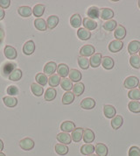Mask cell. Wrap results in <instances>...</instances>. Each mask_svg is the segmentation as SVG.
Segmentation results:
<instances>
[{
	"mask_svg": "<svg viewBox=\"0 0 140 156\" xmlns=\"http://www.w3.org/2000/svg\"><path fill=\"white\" fill-rule=\"evenodd\" d=\"M35 80H36L38 84L41 86H45L48 82V78L47 77V76L45 74H43V73L37 74V76H35Z\"/></svg>",
	"mask_w": 140,
	"mask_h": 156,
	"instance_id": "obj_43",
	"label": "cell"
},
{
	"mask_svg": "<svg viewBox=\"0 0 140 156\" xmlns=\"http://www.w3.org/2000/svg\"><path fill=\"white\" fill-rule=\"evenodd\" d=\"M3 148H4V142L2 140H0V152L3 150Z\"/></svg>",
	"mask_w": 140,
	"mask_h": 156,
	"instance_id": "obj_53",
	"label": "cell"
},
{
	"mask_svg": "<svg viewBox=\"0 0 140 156\" xmlns=\"http://www.w3.org/2000/svg\"><path fill=\"white\" fill-rule=\"evenodd\" d=\"M128 97L130 99L133 100V101H138L140 100V90L138 89L131 90L128 93Z\"/></svg>",
	"mask_w": 140,
	"mask_h": 156,
	"instance_id": "obj_45",
	"label": "cell"
},
{
	"mask_svg": "<svg viewBox=\"0 0 140 156\" xmlns=\"http://www.w3.org/2000/svg\"><path fill=\"white\" fill-rule=\"evenodd\" d=\"M95 106H96V101L90 98H84L81 103V107L84 110H91Z\"/></svg>",
	"mask_w": 140,
	"mask_h": 156,
	"instance_id": "obj_19",
	"label": "cell"
},
{
	"mask_svg": "<svg viewBox=\"0 0 140 156\" xmlns=\"http://www.w3.org/2000/svg\"><path fill=\"white\" fill-rule=\"evenodd\" d=\"M18 12L21 17L28 18L33 13V9H31V7L29 6H20L18 9Z\"/></svg>",
	"mask_w": 140,
	"mask_h": 156,
	"instance_id": "obj_36",
	"label": "cell"
},
{
	"mask_svg": "<svg viewBox=\"0 0 140 156\" xmlns=\"http://www.w3.org/2000/svg\"><path fill=\"white\" fill-rule=\"evenodd\" d=\"M45 12V6L43 5H36L33 9V13L35 17H41Z\"/></svg>",
	"mask_w": 140,
	"mask_h": 156,
	"instance_id": "obj_46",
	"label": "cell"
},
{
	"mask_svg": "<svg viewBox=\"0 0 140 156\" xmlns=\"http://www.w3.org/2000/svg\"><path fill=\"white\" fill-rule=\"evenodd\" d=\"M139 84V79L136 76H129L125 79L124 85L126 89H130V90H133L136 89V87H138Z\"/></svg>",
	"mask_w": 140,
	"mask_h": 156,
	"instance_id": "obj_1",
	"label": "cell"
},
{
	"mask_svg": "<svg viewBox=\"0 0 140 156\" xmlns=\"http://www.w3.org/2000/svg\"><path fill=\"white\" fill-rule=\"evenodd\" d=\"M95 48L91 45H85L81 49H80V55L81 56L89 57L92 56L95 54Z\"/></svg>",
	"mask_w": 140,
	"mask_h": 156,
	"instance_id": "obj_4",
	"label": "cell"
},
{
	"mask_svg": "<svg viewBox=\"0 0 140 156\" xmlns=\"http://www.w3.org/2000/svg\"><path fill=\"white\" fill-rule=\"evenodd\" d=\"M128 108L133 113H139L140 103L138 101H131L128 105Z\"/></svg>",
	"mask_w": 140,
	"mask_h": 156,
	"instance_id": "obj_41",
	"label": "cell"
},
{
	"mask_svg": "<svg viewBox=\"0 0 140 156\" xmlns=\"http://www.w3.org/2000/svg\"><path fill=\"white\" fill-rule=\"evenodd\" d=\"M69 79L71 82H75V83H80V81L82 80V73L77 69H71L69 70V74H68Z\"/></svg>",
	"mask_w": 140,
	"mask_h": 156,
	"instance_id": "obj_23",
	"label": "cell"
},
{
	"mask_svg": "<svg viewBox=\"0 0 140 156\" xmlns=\"http://www.w3.org/2000/svg\"><path fill=\"white\" fill-rule=\"evenodd\" d=\"M68 147L67 145L63 144H56L55 145V152L59 155H66L68 153Z\"/></svg>",
	"mask_w": 140,
	"mask_h": 156,
	"instance_id": "obj_39",
	"label": "cell"
},
{
	"mask_svg": "<svg viewBox=\"0 0 140 156\" xmlns=\"http://www.w3.org/2000/svg\"><path fill=\"white\" fill-rule=\"evenodd\" d=\"M61 88H62L64 90H66V91H70L72 89H73V83L71 82V80H70L69 78H62L61 80Z\"/></svg>",
	"mask_w": 140,
	"mask_h": 156,
	"instance_id": "obj_34",
	"label": "cell"
},
{
	"mask_svg": "<svg viewBox=\"0 0 140 156\" xmlns=\"http://www.w3.org/2000/svg\"><path fill=\"white\" fill-rule=\"evenodd\" d=\"M114 36L117 41H122L125 38L126 29L122 25H117V27L114 30Z\"/></svg>",
	"mask_w": 140,
	"mask_h": 156,
	"instance_id": "obj_3",
	"label": "cell"
},
{
	"mask_svg": "<svg viewBox=\"0 0 140 156\" xmlns=\"http://www.w3.org/2000/svg\"><path fill=\"white\" fill-rule=\"evenodd\" d=\"M75 129V125L72 121H64L61 125V130L63 133H72Z\"/></svg>",
	"mask_w": 140,
	"mask_h": 156,
	"instance_id": "obj_13",
	"label": "cell"
},
{
	"mask_svg": "<svg viewBox=\"0 0 140 156\" xmlns=\"http://www.w3.org/2000/svg\"><path fill=\"white\" fill-rule=\"evenodd\" d=\"M31 90H32V92L33 94L36 96V97H40L43 95L44 93V89L41 85L38 84L37 83H32L31 85Z\"/></svg>",
	"mask_w": 140,
	"mask_h": 156,
	"instance_id": "obj_35",
	"label": "cell"
},
{
	"mask_svg": "<svg viewBox=\"0 0 140 156\" xmlns=\"http://www.w3.org/2000/svg\"><path fill=\"white\" fill-rule=\"evenodd\" d=\"M138 7H139V9H140V0L138 1Z\"/></svg>",
	"mask_w": 140,
	"mask_h": 156,
	"instance_id": "obj_55",
	"label": "cell"
},
{
	"mask_svg": "<svg viewBox=\"0 0 140 156\" xmlns=\"http://www.w3.org/2000/svg\"><path fill=\"white\" fill-rule=\"evenodd\" d=\"M102 65H103V67L105 69L110 70V69H112L114 68L115 62H114V60L112 59L111 57L104 56L103 57V59H102Z\"/></svg>",
	"mask_w": 140,
	"mask_h": 156,
	"instance_id": "obj_22",
	"label": "cell"
},
{
	"mask_svg": "<svg viewBox=\"0 0 140 156\" xmlns=\"http://www.w3.org/2000/svg\"><path fill=\"white\" fill-rule=\"evenodd\" d=\"M130 63L134 69H139L140 68V57L138 55H131L130 58Z\"/></svg>",
	"mask_w": 140,
	"mask_h": 156,
	"instance_id": "obj_47",
	"label": "cell"
},
{
	"mask_svg": "<svg viewBox=\"0 0 140 156\" xmlns=\"http://www.w3.org/2000/svg\"><path fill=\"white\" fill-rule=\"evenodd\" d=\"M103 113L107 119H113L117 115L116 108L110 105H106L103 107Z\"/></svg>",
	"mask_w": 140,
	"mask_h": 156,
	"instance_id": "obj_17",
	"label": "cell"
},
{
	"mask_svg": "<svg viewBox=\"0 0 140 156\" xmlns=\"http://www.w3.org/2000/svg\"><path fill=\"white\" fill-rule=\"evenodd\" d=\"M14 69H16V64L13 62H7L3 66V75L5 76H9Z\"/></svg>",
	"mask_w": 140,
	"mask_h": 156,
	"instance_id": "obj_27",
	"label": "cell"
},
{
	"mask_svg": "<svg viewBox=\"0 0 140 156\" xmlns=\"http://www.w3.org/2000/svg\"><path fill=\"white\" fill-rule=\"evenodd\" d=\"M11 5L10 0H0V6L2 9H7Z\"/></svg>",
	"mask_w": 140,
	"mask_h": 156,
	"instance_id": "obj_50",
	"label": "cell"
},
{
	"mask_svg": "<svg viewBox=\"0 0 140 156\" xmlns=\"http://www.w3.org/2000/svg\"><path fill=\"white\" fill-rule=\"evenodd\" d=\"M4 54H5V56L9 60H14L18 55L17 50L12 46H6L4 49Z\"/></svg>",
	"mask_w": 140,
	"mask_h": 156,
	"instance_id": "obj_10",
	"label": "cell"
},
{
	"mask_svg": "<svg viewBox=\"0 0 140 156\" xmlns=\"http://www.w3.org/2000/svg\"><path fill=\"white\" fill-rule=\"evenodd\" d=\"M61 77L57 75V74H54L52 76H50V77L48 78V83L51 88L54 87H57L61 83Z\"/></svg>",
	"mask_w": 140,
	"mask_h": 156,
	"instance_id": "obj_38",
	"label": "cell"
},
{
	"mask_svg": "<svg viewBox=\"0 0 140 156\" xmlns=\"http://www.w3.org/2000/svg\"><path fill=\"white\" fill-rule=\"evenodd\" d=\"M35 44L33 41H28L23 46V53L26 55H31L34 53Z\"/></svg>",
	"mask_w": 140,
	"mask_h": 156,
	"instance_id": "obj_9",
	"label": "cell"
},
{
	"mask_svg": "<svg viewBox=\"0 0 140 156\" xmlns=\"http://www.w3.org/2000/svg\"><path fill=\"white\" fill-rule=\"evenodd\" d=\"M34 141L30 138H25L19 141V147L25 151H30L34 147Z\"/></svg>",
	"mask_w": 140,
	"mask_h": 156,
	"instance_id": "obj_2",
	"label": "cell"
},
{
	"mask_svg": "<svg viewBox=\"0 0 140 156\" xmlns=\"http://www.w3.org/2000/svg\"><path fill=\"white\" fill-rule=\"evenodd\" d=\"M82 140L86 144H89L95 140V133L94 132L89 129V128H86L83 129V136H82Z\"/></svg>",
	"mask_w": 140,
	"mask_h": 156,
	"instance_id": "obj_7",
	"label": "cell"
},
{
	"mask_svg": "<svg viewBox=\"0 0 140 156\" xmlns=\"http://www.w3.org/2000/svg\"><path fill=\"white\" fill-rule=\"evenodd\" d=\"M138 88H139L138 90H140V83H139V84H138Z\"/></svg>",
	"mask_w": 140,
	"mask_h": 156,
	"instance_id": "obj_57",
	"label": "cell"
},
{
	"mask_svg": "<svg viewBox=\"0 0 140 156\" xmlns=\"http://www.w3.org/2000/svg\"><path fill=\"white\" fill-rule=\"evenodd\" d=\"M117 27V23L116 20H110L106 21L104 24H103V29L106 30V31H108V32L114 31Z\"/></svg>",
	"mask_w": 140,
	"mask_h": 156,
	"instance_id": "obj_40",
	"label": "cell"
},
{
	"mask_svg": "<svg viewBox=\"0 0 140 156\" xmlns=\"http://www.w3.org/2000/svg\"><path fill=\"white\" fill-rule=\"evenodd\" d=\"M124 123V119L120 115H116L111 120V126L114 130H117L123 126Z\"/></svg>",
	"mask_w": 140,
	"mask_h": 156,
	"instance_id": "obj_26",
	"label": "cell"
},
{
	"mask_svg": "<svg viewBox=\"0 0 140 156\" xmlns=\"http://www.w3.org/2000/svg\"><path fill=\"white\" fill-rule=\"evenodd\" d=\"M95 151L98 156H107L109 153L107 146L103 143H97L95 147Z\"/></svg>",
	"mask_w": 140,
	"mask_h": 156,
	"instance_id": "obj_12",
	"label": "cell"
},
{
	"mask_svg": "<svg viewBox=\"0 0 140 156\" xmlns=\"http://www.w3.org/2000/svg\"><path fill=\"white\" fill-rule=\"evenodd\" d=\"M4 37H5V32H4V30H3V29L0 28V42H2V41H3Z\"/></svg>",
	"mask_w": 140,
	"mask_h": 156,
	"instance_id": "obj_52",
	"label": "cell"
},
{
	"mask_svg": "<svg viewBox=\"0 0 140 156\" xmlns=\"http://www.w3.org/2000/svg\"><path fill=\"white\" fill-rule=\"evenodd\" d=\"M94 152H95V146L92 144H84L81 147V153L83 155H90L94 154Z\"/></svg>",
	"mask_w": 140,
	"mask_h": 156,
	"instance_id": "obj_25",
	"label": "cell"
},
{
	"mask_svg": "<svg viewBox=\"0 0 140 156\" xmlns=\"http://www.w3.org/2000/svg\"><path fill=\"white\" fill-rule=\"evenodd\" d=\"M89 156H98L97 154H90V155H89Z\"/></svg>",
	"mask_w": 140,
	"mask_h": 156,
	"instance_id": "obj_56",
	"label": "cell"
},
{
	"mask_svg": "<svg viewBox=\"0 0 140 156\" xmlns=\"http://www.w3.org/2000/svg\"><path fill=\"white\" fill-rule=\"evenodd\" d=\"M129 156H140V149L138 147H131L129 150Z\"/></svg>",
	"mask_w": 140,
	"mask_h": 156,
	"instance_id": "obj_49",
	"label": "cell"
},
{
	"mask_svg": "<svg viewBox=\"0 0 140 156\" xmlns=\"http://www.w3.org/2000/svg\"><path fill=\"white\" fill-rule=\"evenodd\" d=\"M78 64L80 66L81 69H88L89 65V60L87 57L83 56H79L78 57Z\"/></svg>",
	"mask_w": 140,
	"mask_h": 156,
	"instance_id": "obj_44",
	"label": "cell"
},
{
	"mask_svg": "<svg viewBox=\"0 0 140 156\" xmlns=\"http://www.w3.org/2000/svg\"><path fill=\"white\" fill-rule=\"evenodd\" d=\"M102 54L97 53V54H94L89 59V65L92 68H98L101 63H102Z\"/></svg>",
	"mask_w": 140,
	"mask_h": 156,
	"instance_id": "obj_8",
	"label": "cell"
},
{
	"mask_svg": "<svg viewBox=\"0 0 140 156\" xmlns=\"http://www.w3.org/2000/svg\"><path fill=\"white\" fill-rule=\"evenodd\" d=\"M57 140L60 143H61L63 145H68L72 141V138L71 135H69L67 133H61L57 135Z\"/></svg>",
	"mask_w": 140,
	"mask_h": 156,
	"instance_id": "obj_20",
	"label": "cell"
},
{
	"mask_svg": "<svg viewBox=\"0 0 140 156\" xmlns=\"http://www.w3.org/2000/svg\"><path fill=\"white\" fill-rule=\"evenodd\" d=\"M3 102L5 105L9 108H13L18 105V99L12 96H6L3 98Z\"/></svg>",
	"mask_w": 140,
	"mask_h": 156,
	"instance_id": "obj_21",
	"label": "cell"
},
{
	"mask_svg": "<svg viewBox=\"0 0 140 156\" xmlns=\"http://www.w3.org/2000/svg\"><path fill=\"white\" fill-rule=\"evenodd\" d=\"M74 100H75V95H74V93L71 92V91H67L63 95L62 104L65 105L72 104L74 102Z\"/></svg>",
	"mask_w": 140,
	"mask_h": 156,
	"instance_id": "obj_33",
	"label": "cell"
},
{
	"mask_svg": "<svg viewBox=\"0 0 140 156\" xmlns=\"http://www.w3.org/2000/svg\"><path fill=\"white\" fill-rule=\"evenodd\" d=\"M123 47H124V43L122 42V41L115 40V41H112L110 43L109 50L112 53H117V52H119L120 50L122 49Z\"/></svg>",
	"mask_w": 140,
	"mask_h": 156,
	"instance_id": "obj_11",
	"label": "cell"
},
{
	"mask_svg": "<svg viewBox=\"0 0 140 156\" xmlns=\"http://www.w3.org/2000/svg\"><path fill=\"white\" fill-rule=\"evenodd\" d=\"M82 136H83V129L81 127L75 128L73 132H72V135H71V138H72V140L75 141V143H78L82 140Z\"/></svg>",
	"mask_w": 140,
	"mask_h": 156,
	"instance_id": "obj_14",
	"label": "cell"
},
{
	"mask_svg": "<svg viewBox=\"0 0 140 156\" xmlns=\"http://www.w3.org/2000/svg\"><path fill=\"white\" fill-rule=\"evenodd\" d=\"M72 90H73L74 95L79 97V96H81V95L83 94L84 90H85V86H84L82 83H75V85L73 86V89Z\"/></svg>",
	"mask_w": 140,
	"mask_h": 156,
	"instance_id": "obj_32",
	"label": "cell"
},
{
	"mask_svg": "<svg viewBox=\"0 0 140 156\" xmlns=\"http://www.w3.org/2000/svg\"><path fill=\"white\" fill-rule=\"evenodd\" d=\"M140 50V42L138 41H132L128 45V52L130 55H134Z\"/></svg>",
	"mask_w": 140,
	"mask_h": 156,
	"instance_id": "obj_15",
	"label": "cell"
},
{
	"mask_svg": "<svg viewBox=\"0 0 140 156\" xmlns=\"http://www.w3.org/2000/svg\"><path fill=\"white\" fill-rule=\"evenodd\" d=\"M57 95V91L54 88H48L46 92H45V100L46 101H53L56 98Z\"/></svg>",
	"mask_w": 140,
	"mask_h": 156,
	"instance_id": "obj_37",
	"label": "cell"
},
{
	"mask_svg": "<svg viewBox=\"0 0 140 156\" xmlns=\"http://www.w3.org/2000/svg\"><path fill=\"white\" fill-rule=\"evenodd\" d=\"M82 25H83L84 28L89 30V31L95 30V29L97 27V23L94 20H91L89 18H85V19H83Z\"/></svg>",
	"mask_w": 140,
	"mask_h": 156,
	"instance_id": "obj_18",
	"label": "cell"
},
{
	"mask_svg": "<svg viewBox=\"0 0 140 156\" xmlns=\"http://www.w3.org/2000/svg\"><path fill=\"white\" fill-rule=\"evenodd\" d=\"M77 36L82 41H88L91 37L90 31L85 28H79L77 31Z\"/></svg>",
	"mask_w": 140,
	"mask_h": 156,
	"instance_id": "obj_24",
	"label": "cell"
},
{
	"mask_svg": "<svg viewBox=\"0 0 140 156\" xmlns=\"http://www.w3.org/2000/svg\"><path fill=\"white\" fill-rule=\"evenodd\" d=\"M139 69H140V68H139Z\"/></svg>",
	"mask_w": 140,
	"mask_h": 156,
	"instance_id": "obj_59",
	"label": "cell"
},
{
	"mask_svg": "<svg viewBox=\"0 0 140 156\" xmlns=\"http://www.w3.org/2000/svg\"><path fill=\"white\" fill-rule=\"evenodd\" d=\"M8 77H9V80H11V81L18 82L22 78V71L19 69H16L12 72V74Z\"/></svg>",
	"mask_w": 140,
	"mask_h": 156,
	"instance_id": "obj_42",
	"label": "cell"
},
{
	"mask_svg": "<svg viewBox=\"0 0 140 156\" xmlns=\"http://www.w3.org/2000/svg\"><path fill=\"white\" fill-rule=\"evenodd\" d=\"M70 25L74 28H79L82 25V18L79 14L72 15L70 18Z\"/></svg>",
	"mask_w": 140,
	"mask_h": 156,
	"instance_id": "obj_30",
	"label": "cell"
},
{
	"mask_svg": "<svg viewBox=\"0 0 140 156\" xmlns=\"http://www.w3.org/2000/svg\"><path fill=\"white\" fill-rule=\"evenodd\" d=\"M19 90L18 87H16V86L11 85L7 88V94H9L12 97V96H16V95H19Z\"/></svg>",
	"mask_w": 140,
	"mask_h": 156,
	"instance_id": "obj_48",
	"label": "cell"
},
{
	"mask_svg": "<svg viewBox=\"0 0 140 156\" xmlns=\"http://www.w3.org/2000/svg\"><path fill=\"white\" fill-rule=\"evenodd\" d=\"M138 53H139V55H139V57H140V50H139V52H138Z\"/></svg>",
	"mask_w": 140,
	"mask_h": 156,
	"instance_id": "obj_58",
	"label": "cell"
},
{
	"mask_svg": "<svg viewBox=\"0 0 140 156\" xmlns=\"http://www.w3.org/2000/svg\"><path fill=\"white\" fill-rule=\"evenodd\" d=\"M0 156H5V154H3L2 152H0Z\"/></svg>",
	"mask_w": 140,
	"mask_h": 156,
	"instance_id": "obj_54",
	"label": "cell"
},
{
	"mask_svg": "<svg viewBox=\"0 0 140 156\" xmlns=\"http://www.w3.org/2000/svg\"><path fill=\"white\" fill-rule=\"evenodd\" d=\"M114 17V12L110 8H103L100 9V18L103 20H110Z\"/></svg>",
	"mask_w": 140,
	"mask_h": 156,
	"instance_id": "obj_6",
	"label": "cell"
},
{
	"mask_svg": "<svg viewBox=\"0 0 140 156\" xmlns=\"http://www.w3.org/2000/svg\"><path fill=\"white\" fill-rule=\"evenodd\" d=\"M34 27L35 28L39 31H41L44 32L46 31L47 28V22L45 21V20H43L41 18H38L34 20Z\"/></svg>",
	"mask_w": 140,
	"mask_h": 156,
	"instance_id": "obj_29",
	"label": "cell"
},
{
	"mask_svg": "<svg viewBox=\"0 0 140 156\" xmlns=\"http://www.w3.org/2000/svg\"><path fill=\"white\" fill-rule=\"evenodd\" d=\"M87 15L91 20L98 19V18H100V9L96 7V6H91L88 10Z\"/></svg>",
	"mask_w": 140,
	"mask_h": 156,
	"instance_id": "obj_28",
	"label": "cell"
},
{
	"mask_svg": "<svg viewBox=\"0 0 140 156\" xmlns=\"http://www.w3.org/2000/svg\"><path fill=\"white\" fill-rule=\"evenodd\" d=\"M5 16V10H4V9H2V8H0V20H4Z\"/></svg>",
	"mask_w": 140,
	"mask_h": 156,
	"instance_id": "obj_51",
	"label": "cell"
},
{
	"mask_svg": "<svg viewBox=\"0 0 140 156\" xmlns=\"http://www.w3.org/2000/svg\"><path fill=\"white\" fill-rule=\"evenodd\" d=\"M57 70V64L54 62H49L45 65L44 67V74L45 75H54V73H55Z\"/></svg>",
	"mask_w": 140,
	"mask_h": 156,
	"instance_id": "obj_16",
	"label": "cell"
},
{
	"mask_svg": "<svg viewBox=\"0 0 140 156\" xmlns=\"http://www.w3.org/2000/svg\"><path fill=\"white\" fill-rule=\"evenodd\" d=\"M59 24V18L55 15L49 16L47 20V26L49 29H54L57 27Z\"/></svg>",
	"mask_w": 140,
	"mask_h": 156,
	"instance_id": "obj_31",
	"label": "cell"
},
{
	"mask_svg": "<svg viewBox=\"0 0 140 156\" xmlns=\"http://www.w3.org/2000/svg\"><path fill=\"white\" fill-rule=\"evenodd\" d=\"M56 71L58 73L57 75L60 77L66 78L69 74V68H68V66L67 64L61 63L57 66V70Z\"/></svg>",
	"mask_w": 140,
	"mask_h": 156,
	"instance_id": "obj_5",
	"label": "cell"
}]
</instances>
